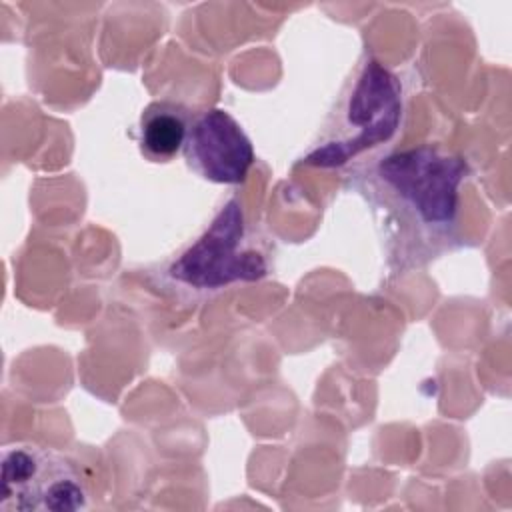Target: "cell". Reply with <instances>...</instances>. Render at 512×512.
Here are the masks:
<instances>
[{
	"mask_svg": "<svg viewBox=\"0 0 512 512\" xmlns=\"http://www.w3.org/2000/svg\"><path fill=\"white\" fill-rule=\"evenodd\" d=\"M466 176V160L438 144L384 152L356 170L392 272L422 268L458 244Z\"/></svg>",
	"mask_w": 512,
	"mask_h": 512,
	"instance_id": "6da1fadb",
	"label": "cell"
},
{
	"mask_svg": "<svg viewBox=\"0 0 512 512\" xmlns=\"http://www.w3.org/2000/svg\"><path fill=\"white\" fill-rule=\"evenodd\" d=\"M404 86L374 58H366L324 122L302 162L316 168H340L358 156L388 144L404 120Z\"/></svg>",
	"mask_w": 512,
	"mask_h": 512,
	"instance_id": "7a4b0ae2",
	"label": "cell"
},
{
	"mask_svg": "<svg viewBox=\"0 0 512 512\" xmlns=\"http://www.w3.org/2000/svg\"><path fill=\"white\" fill-rule=\"evenodd\" d=\"M270 266L248 238L244 210L230 198L216 212L202 236L168 264L166 280L194 294H210L236 282H256Z\"/></svg>",
	"mask_w": 512,
	"mask_h": 512,
	"instance_id": "3957f363",
	"label": "cell"
},
{
	"mask_svg": "<svg viewBox=\"0 0 512 512\" xmlns=\"http://www.w3.org/2000/svg\"><path fill=\"white\" fill-rule=\"evenodd\" d=\"M2 512H74L88 508V490L76 468L36 444L2 450Z\"/></svg>",
	"mask_w": 512,
	"mask_h": 512,
	"instance_id": "277c9868",
	"label": "cell"
},
{
	"mask_svg": "<svg viewBox=\"0 0 512 512\" xmlns=\"http://www.w3.org/2000/svg\"><path fill=\"white\" fill-rule=\"evenodd\" d=\"M182 152L188 168L214 184H240L254 164L250 138L222 108H208L192 118Z\"/></svg>",
	"mask_w": 512,
	"mask_h": 512,
	"instance_id": "5b68a950",
	"label": "cell"
},
{
	"mask_svg": "<svg viewBox=\"0 0 512 512\" xmlns=\"http://www.w3.org/2000/svg\"><path fill=\"white\" fill-rule=\"evenodd\" d=\"M190 110L174 100H154L138 118V148L150 162H170L184 148Z\"/></svg>",
	"mask_w": 512,
	"mask_h": 512,
	"instance_id": "8992f818",
	"label": "cell"
}]
</instances>
